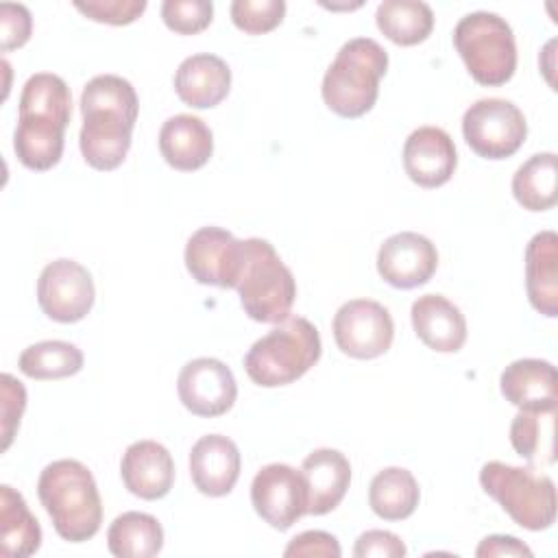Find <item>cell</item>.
<instances>
[{
	"label": "cell",
	"instance_id": "obj_1",
	"mask_svg": "<svg viewBox=\"0 0 558 558\" xmlns=\"http://www.w3.org/2000/svg\"><path fill=\"white\" fill-rule=\"evenodd\" d=\"M140 100L135 87L118 74H98L83 87V126L78 146L83 159L96 170H116L129 148Z\"/></svg>",
	"mask_w": 558,
	"mask_h": 558
},
{
	"label": "cell",
	"instance_id": "obj_2",
	"mask_svg": "<svg viewBox=\"0 0 558 558\" xmlns=\"http://www.w3.org/2000/svg\"><path fill=\"white\" fill-rule=\"evenodd\" d=\"M37 495L63 541L83 543L100 530V493L92 471L83 462L70 458L50 462L39 475Z\"/></svg>",
	"mask_w": 558,
	"mask_h": 558
},
{
	"label": "cell",
	"instance_id": "obj_3",
	"mask_svg": "<svg viewBox=\"0 0 558 558\" xmlns=\"http://www.w3.org/2000/svg\"><path fill=\"white\" fill-rule=\"evenodd\" d=\"M388 70V52L371 37H353L338 50L323 76V100L342 118H360L373 109L379 78Z\"/></svg>",
	"mask_w": 558,
	"mask_h": 558
},
{
	"label": "cell",
	"instance_id": "obj_4",
	"mask_svg": "<svg viewBox=\"0 0 558 558\" xmlns=\"http://www.w3.org/2000/svg\"><path fill=\"white\" fill-rule=\"evenodd\" d=\"M320 351L318 329L303 316H288L253 342L244 355V371L257 386H288L318 362Z\"/></svg>",
	"mask_w": 558,
	"mask_h": 558
},
{
	"label": "cell",
	"instance_id": "obj_5",
	"mask_svg": "<svg viewBox=\"0 0 558 558\" xmlns=\"http://www.w3.org/2000/svg\"><path fill=\"white\" fill-rule=\"evenodd\" d=\"M235 290L244 314L257 323H281L290 316L296 299L292 270L262 238L244 240V262Z\"/></svg>",
	"mask_w": 558,
	"mask_h": 558
},
{
	"label": "cell",
	"instance_id": "obj_6",
	"mask_svg": "<svg viewBox=\"0 0 558 558\" xmlns=\"http://www.w3.org/2000/svg\"><path fill=\"white\" fill-rule=\"evenodd\" d=\"M480 484L525 530L541 532L556 521V486L545 473L493 460L482 466Z\"/></svg>",
	"mask_w": 558,
	"mask_h": 558
},
{
	"label": "cell",
	"instance_id": "obj_7",
	"mask_svg": "<svg viewBox=\"0 0 558 558\" xmlns=\"http://www.w3.org/2000/svg\"><path fill=\"white\" fill-rule=\"evenodd\" d=\"M453 46L480 85H504L517 70L514 33L497 13L473 11L464 15L453 28Z\"/></svg>",
	"mask_w": 558,
	"mask_h": 558
},
{
	"label": "cell",
	"instance_id": "obj_8",
	"mask_svg": "<svg viewBox=\"0 0 558 558\" xmlns=\"http://www.w3.org/2000/svg\"><path fill=\"white\" fill-rule=\"evenodd\" d=\"M462 135L484 159L514 155L527 135L523 111L506 98H480L462 116Z\"/></svg>",
	"mask_w": 558,
	"mask_h": 558
},
{
	"label": "cell",
	"instance_id": "obj_9",
	"mask_svg": "<svg viewBox=\"0 0 558 558\" xmlns=\"http://www.w3.org/2000/svg\"><path fill=\"white\" fill-rule=\"evenodd\" d=\"M331 329L338 349L355 360L384 355L395 338L390 312L373 299H353L340 305Z\"/></svg>",
	"mask_w": 558,
	"mask_h": 558
},
{
	"label": "cell",
	"instance_id": "obj_10",
	"mask_svg": "<svg viewBox=\"0 0 558 558\" xmlns=\"http://www.w3.org/2000/svg\"><path fill=\"white\" fill-rule=\"evenodd\" d=\"M255 512L275 530H290L307 514V486L301 471L272 462L262 466L251 482Z\"/></svg>",
	"mask_w": 558,
	"mask_h": 558
},
{
	"label": "cell",
	"instance_id": "obj_11",
	"mask_svg": "<svg viewBox=\"0 0 558 558\" xmlns=\"http://www.w3.org/2000/svg\"><path fill=\"white\" fill-rule=\"evenodd\" d=\"M94 279L74 259H54L44 266L37 279V301L41 312L57 323H76L94 305Z\"/></svg>",
	"mask_w": 558,
	"mask_h": 558
},
{
	"label": "cell",
	"instance_id": "obj_12",
	"mask_svg": "<svg viewBox=\"0 0 558 558\" xmlns=\"http://www.w3.org/2000/svg\"><path fill=\"white\" fill-rule=\"evenodd\" d=\"M185 268L203 286L235 288L244 262V240L220 227H201L185 244Z\"/></svg>",
	"mask_w": 558,
	"mask_h": 558
},
{
	"label": "cell",
	"instance_id": "obj_13",
	"mask_svg": "<svg viewBox=\"0 0 558 558\" xmlns=\"http://www.w3.org/2000/svg\"><path fill=\"white\" fill-rule=\"evenodd\" d=\"M177 392L185 410L211 418L231 410L238 397V384L225 362L216 357H196L181 368Z\"/></svg>",
	"mask_w": 558,
	"mask_h": 558
},
{
	"label": "cell",
	"instance_id": "obj_14",
	"mask_svg": "<svg viewBox=\"0 0 558 558\" xmlns=\"http://www.w3.org/2000/svg\"><path fill=\"white\" fill-rule=\"evenodd\" d=\"M438 266V251L429 238L401 231L384 240L377 253V272L392 288L410 290L432 279Z\"/></svg>",
	"mask_w": 558,
	"mask_h": 558
},
{
	"label": "cell",
	"instance_id": "obj_15",
	"mask_svg": "<svg viewBox=\"0 0 558 558\" xmlns=\"http://www.w3.org/2000/svg\"><path fill=\"white\" fill-rule=\"evenodd\" d=\"M458 166L451 135L440 126H418L403 144L405 174L421 187L445 185Z\"/></svg>",
	"mask_w": 558,
	"mask_h": 558
},
{
	"label": "cell",
	"instance_id": "obj_16",
	"mask_svg": "<svg viewBox=\"0 0 558 558\" xmlns=\"http://www.w3.org/2000/svg\"><path fill=\"white\" fill-rule=\"evenodd\" d=\"M238 445L222 434L201 436L190 451V475L194 486L209 497L229 495L240 477Z\"/></svg>",
	"mask_w": 558,
	"mask_h": 558
},
{
	"label": "cell",
	"instance_id": "obj_17",
	"mask_svg": "<svg viewBox=\"0 0 558 558\" xmlns=\"http://www.w3.org/2000/svg\"><path fill=\"white\" fill-rule=\"evenodd\" d=\"M120 475L131 495L153 501L170 493L174 484V462L161 442L137 440L126 447Z\"/></svg>",
	"mask_w": 558,
	"mask_h": 558
},
{
	"label": "cell",
	"instance_id": "obj_18",
	"mask_svg": "<svg viewBox=\"0 0 558 558\" xmlns=\"http://www.w3.org/2000/svg\"><path fill=\"white\" fill-rule=\"evenodd\" d=\"M501 395L519 410L556 412L558 379L556 366L547 360L523 357L508 364L499 377Z\"/></svg>",
	"mask_w": 558,
	"mask_h": 558
},
{
	"label": "cell",
	"instance_id": "obj_19",
	"mask_svg": "<svg viewBox=\"0 0 558 558\" xmlns=\"http://www.w3.org/2000/svg\"><path fill=\"white\" fill-rule=\"evenodd\" d=\"M307 486V514L320 517L340 506L351 484V464L338 449H314L301 464Z\"/></svg>",
	"mask_w": 558,
	"mask_h": 558
},
{
	"label": "cell",
	"instance_id": "obj_20",
	"mask_svg": "<svg viewBox=\"0 0 558 558\" xmlns=\"http://www.w3.org/2000/svg\"><path fill=\"white\" fill-rule=\"evenodd\" d=\"M421 342L438 353H456L466 340V320L458 305L442 294H423L410 310Z\"/></svg>",
	"mask_w": 558,
	"mask_h": 558
},
{
	"label": "cell",
	"instance_id": "obj_21",
	"mask_svg": "<svg viewBox=\"0 0 558 558\" xmlns=\"http://www.w3.org/2000/svg\"><path fill=\"white\" fill-rule=\"evenodd\" d=\"M177 96L194 109L220 105L231 89V70L216 54L198 52L183 59L174 72Z\"/></svg>",
	"mask_w": 558,
	"mask_h": 558
},
{
	"label": "cell",
	"instance_id": "obj_22",
	"mask_svg": "<svg viewBox=\"0 0 558 558\" xmlns=\"http://www.w3.org/2000/svg\"><path fill=\"white\" fill-rule=\"evenodd\" d=\"M159 150L168 166L181 172L203 168L214 153L211 129L192 113H177L161 124Z\"/></svg>",
	"mask_w": 558,
	"mask_h": 558
},
{
	"label": "cell",
	"instance_id": "obj_23",
	"mask_svg": "<svg viewBox=\"0 0 558 558\" xmlns=\"http://www.w3.org/2000/svg\"><path fill=\"white\" fill-rule=\"evenodd\" d=\"M525 290L538 314L558 316V235L554 231H541L527 242Z\"/></svg>",
	"mask_w": 558,
	"mask_h": 558
},
{
	"label": "cell",
	"instance_id": "obj_24",
	"mask_svg": "<svg viewBox=\"0 0 558 558\" xmlns=\"http://www.w3.org/2000/svg\"><path fill=\"white\" fill-rule=\"evenodd\" d=\"M41 545V527L24 497L9 484L0 486V554L26 558Z\"/></svg>",
	"mask_w": 558,
	"mask_h": 558
},
{
	"label": "cell",
	"instance_id": "obj_25",
	"mask_svg": "<svg viewBox=\"0 0 558 558\" xmlns=\"http://www.w3.org/2000/svg\"><path fill=\"white\" fill-rule=\"evenodd\" d=\"M63 133L65 124L61 122L20 116L13 135V150L20 163L39 172L57 166L63 155Z\"/></svg>",
	"mask_w": 558,
	"mask_h": 558
},
{
	"label": "cell",
	"instance_id": "obj_26",
	"mask_svg": "<svg viewBox=\"0 0 558 558\" xmlns=\"http://www.w3.org/2000/svg\"><path fill=\"white\" fill-rule=\"evenodd\" d=\"M107 547L116 558L157 556L163 547V527L153 514L122 512L107 530Z\"/></svg>",
	"mask_w": 558,
	"mask_h": 558
},
{
	"label": "cell",
	"instance_id": "obj_27",
	"mask_svg": "<svg viewBox=\"0 0 558 558\" xmlns=\"http://www.w3.org/2000/svg\"><path fill=\"white\" fill-rule=\"evenodd\" d=\"M421 499L418 482L408 469L388 466L379 471L368 486L371 510L384 521L408 519Z\"/></svg>",
	"mask_w": 558,
	"mask_h": 558
},
{
	"label": "cell",
	"instance_id": "obj_28",
	"mask_svg": "<svg viewBox=\"0 0 558 558\" xmlns=\"http://www.w3.org/2000/svg\"><path fill=\"white\" fill-rule=\"evenodd\" d=\"M377 28L399 46L425 41L434 28V13L421 0H384L375 13Z\"/></svg>",
	"mask_w": 558,
	"mask_h": 558
},
{
	"label": "cell",
	"instance_id": "obj_29",
	"mask_svg": "<svg viewBox=\"0 0 558 558\" xmlns=\"http://www.w3.org/2000/svg\"><path fill=\"white\" fill-rule=\"evenodd\" d=\"M512 194L527 211H547L556 205V155L536 153L512 177Z\"/></svg>",
	"mask_w": 558,
	"mask_h": 558
},
{
	"label": "cell",
	"instance_id": "obj_30",
	"mask_svg": "<svg viewBox=\"0 0 558 558\" xmlns=\"http://www.w3.org/2000/svg\"><path fill=\"white\" fill-rule=\"evenodd\" d=\"M83 351L65 340H44L20 353L17 366L31 379H63L83 368Z\"/></svg>",
	"mask_w": 558,
	"mask_h": 558
},
{
	"label": "cell",
	"instance_id": "obj_31",
	"mask_svg": "<svg viewBox=\"0 0 558 558\" xmlns=\"http://www.w3.org/2000/svg\"><path fill=\"white\" fill-rule=\"evenodd\" d=\"M72 113V96L65 81L50 72L28 76L20 94V116L46 118L68 126Z\"/></svg>",
	"mask_w": 558,
	"mask_h": 558
},
{
	"label": "cell",
	"instance_id": "obj_32",
	"mask_svg": "<svg viewBox=\"0 0 558 558\" xmlns=\"http://www.w3.org/2000/svg\"><path fill=\"white\" fill-rule=\"evenodd\" d=\"M554 414L556 412H530L521 410L510 425V442L514 451L534 462L541 456V462H554Z\"/></svg>",
	"mask_w": 558,
	"mask_h": 558
},
{
	"label": "cell",
	"instance_id": "obj_33",
	"mask_svg": "<svg viewBox=\"0 0 558 558\" xmlns=\"http://www.w3.org/2000/svg\"><path fill=\"white\" fill-rule=\"evenodd\" d=\"M283 15H286L283 0H233L231 2L233 24L248 35H262L277 28Z\"/></svg>",
	"mask_w": 558,
	"mask_h": 558
},
{
	"label": "cell",
	"instance_id": "obj_34",
	"mask_svg": "<svg viewBox=\"0 0 558 558\" xmlns=\"http://www.w3.org/2000/svg\"><path fill=\"white\" fill-rule=\"evenodd\" d=\"M214 4L209 0H166L161 4L163 24L181 35H194L211 24Z\"/></svg>",
	"mask_w": 558,
	"mask_h": 558
},
{
	"label": "cell",
	"instance_id": "obj_35",
	"mask_svg": "<svg viewBox=\"0 0 558 558\" xmlns=\"http://www.w3.org/2000/svg\"><path fill=\"white\" fill-rule=\"evenodd\" d=\"M74 9L94 22L122 26L135 22L144 13L146 0H76Z\"/></svg>",
	"mask_w": 558,
	"mask_h": 558
},
{
	"label": "cell",
	"instance_id": "obj_36",
	"mask_svg": "<svg viewBox=\"0 0 558 558\" xmlns=\"http://www.w3.org/2000/svg\"><path fill=\"white\" fill-rule=\"evenodd\" d=\"M0 403H2V414H0V423H2V449H9L15 429L20 425V418L24 414L26 408V388L22 386V381H17L13 375L4 373L2 375V390H0Z\"/></svg>",
	"mask_w": 558,
	"mask_h": 558
},
{
	"label": "cell",
	"instance_id": "obj_37",
	"mask_svg": "<svg viewBox=\"0 0 558 558\" xmlns=\"http://www.w3.org/2000/svg\"><path fill=\"white\" fill-rule=\"evenodd\" d=\"M33 31L31 11L24 4L2 2L0 4V48L9 52L28 41Z\"/></svg>",
	"mask_w": 558,
	"mask_h": 558
},
{
	"label": "cell",
	"instance_id": "obj_38",
	"mask_svg": "<svg viewBox=\"0 0 558 558\" xmlns=\"http://www.w3.org/2000/svg\"><path fill=\"white\" fill-rule=\"evenodd\" d=\"M408 554L405 543L388 530H368L357 536L355 558H403Z\"/></svg>",
	"mask_w": 558,
	"mask_h": 558
},
{
	"label": "cell",
	"instance_id": "obj_39",
	"mask_svg": "<svg viewBox=\"0 0 558 558\" xmlns=\"http://www.w3.org/2000/svg\"><path fill=\"white\" fill-rule=\"evenodd\" d=\"M342 549L338 545V538L323 530H307L296 534L288 547L283 549V556L288 558H301V556H325V558H340Z\"/></svg>",
	"mask_w": 558,
	"mask_h": 558
},
{
	"label": "cell",
	"instance_id": "obj_40",
	"mask_svg": "<svg viewBox=\"0 0 558 558\" xmlns=\"http://www.w3.org/2000/svg\"><path fill=\"white\" fill-rule=\"evenodd\" d=\"M475 556L477 558H501V556H532V549L514 538V536H506V534H493V536H486L477 549H475Z\"/></svg>",
	"mask_w": 558,
	"mask_h": 558
}]
</instances>
